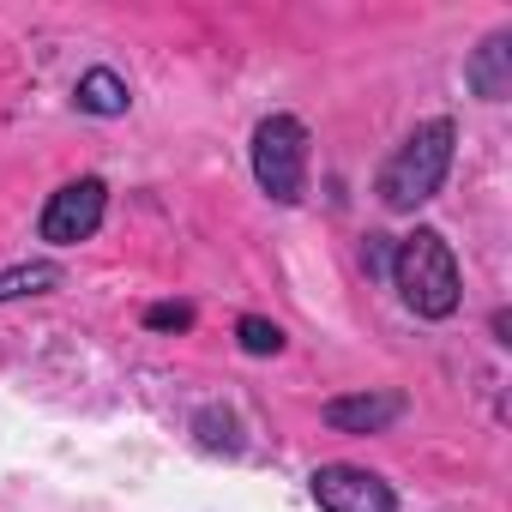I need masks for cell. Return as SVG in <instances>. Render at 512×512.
<instances>
[{
	"instance_id": "6da1fadb",
	"label": "cell",
	"mask_w": 512,
	"mask_h": 512,
	"mask_svg": "<svg viewBox=\"0 0 512 512\" xmlns=\"http://www.w3.org/2000/svg\"><path fill=\"white\" fill-rule=\"evenodd\" d=\"M392 284H398L404 308L422 314V320L458 314V296H464L458 290V260H452L446 235H434V229H416V235L398 241V253H392Z\"/></svg>"
},
{
	"instance_id": "7a4b0ae2",
	"label": "cell",
	"mask_w": 512,
	"mask_h": 512,
	"mask_svg": "<svg viewBox=\"0 0 512 512\" xmlns=\"http://www.w3.org/2000/svg\"><path fill=\"white\" fill-rule=\"evenodd\" d=\"M452 121H422L380 169V205L386 211H416L440 193L446 169H452Z\"/></svg>"
},
{
	"instance_id": "3957f363",
	"label": "cell",
	"mask_w": 512,
	"mask_h": 512,
	"mask_svg": "<svg viewBox=\"0 0 512 512\" xmlns=\"http://www.w3.org/2000/svg\"><path fill=\"white\" fill-rule=\"evenodd\" d=\"M253 181H260L278 205H296L302 199V181H308V133L296 115H266L253 127Z\"/></svg>"
},
{
	"instance_id": "277c9868",
	"label": "cell",
	"mask_w": 512,
	"mask_h": 512,
	"mask_svg": "<svg viewBox=\"0 0 512 512\" xmlns=\"http://www.w3.org/2000/svg\"><path fill=\"white\" fill-rule=\"evenodd\" d=\"M103 211H109V187H103L97 175L67 181V187L43 205V241H55V247H79V241H91V235L103 229Z\"/></svg>"
},
{
	"instance_id": "5b68a950",
	"label": "cell",
	"mask_w": 512,
	"mask_h": 512,
	"mask_svg": "<svg viewBox=\"0 0 512 512\" xmlns=\"http://www.w3.org/2000/svg\"><path fill=\"white\" fill-rule=\"evenodd\" d=\"M308 488H314L320 512H398L392 482H380V476L362 470V464H320Z\"/></svg>"
},
{
	"instance_id": "8992f818",
	"label": "cell",
	"mask_w": 512,
	"mask_h": 512,
	"mask_svg": "<svg viewBox=\"0 0 512 512\" xmlns=\"http://www.w3.org/2000/svg\"><path fill=\"white\" fill-rule=\"evenodd\" d=\"M398 416H404V398H392V392H362V398H332L326 404V422L338 434H380Z\"/></svg>"
},
{
	"instance_id": "52a82bcc",
	"label": "cell",
	"mask_w": 512,
	"mask_h": 512,
	"mask_svg": "<svg viewBox=\"0 0 512 512\" xmlns=\"http://www.w3.org/2000/svg\"><path fill=\"white\" fill-rule=\"evenodd\" d=\"M464 79H470V91H476L482 103H500V97L512 91V37H506V31H494V37L470 55Z\"/></svg>"
},
{
	"instance_id": "ba28073f",
	"label": "cell",
	"mask_w": 512,
	"mask_h": 512,
	"mask_svg": "<svg viewBox=\"0 0 512 512\" xmlns=\"http://www.w3.org/2000/svg\"><path fill=\"white\" fill-rule=\"evenodd\" d=\"M79 109H91V115H121V109H127V85H121L109 67H91V73L79 79Z\"/></svg>"
},
{
	"instance_id": "9c48e42d",
	"label": "cell",
	"mask_w": 512,
	"mask_h": 512,
	"mask_svg": "<svg viewBox=\"0 0 512 512\" xmlns=\"http://www.w3.org/2000/svg\"><path fill=\"white\" fill-rule=\"evenodd\" d=\"M43 290H61V266H13V272H0V302H13V296H43Z\"/></svg>"
},
{
	"instance_id": "30bf717a",
	"label": "cell",
	"mask_w": 512,
	"mask_h": 512,
	"mask_svg": "<svg viewBox=\"0 0 512 512\" xmlns=\"http://www.w3.org/2000/svg\"><path fill=\"white\" fill-rule=\"evenodd\" d=\"M235 338H241L247 356H278V350H284V326H272V320H260V314H247V320L235 326Z\"/></svg>"
},
{
	"instance_id": "8fae6325",
	"label": "cell",
	"mask_w": 512,
	"mask_h": 512,
	"mask_svg": "<svg viewBox=\"0 0 512 512\" xmlns=\"http://www.w3.org/2000/svg\"><path fill=\"white\" fill-rule=\"evenodd\" d=\"M145 320H151L157 332H169V326H175V332H181V326H193V314H187V308H151Z\"/></svg>"
}]
</instances>
